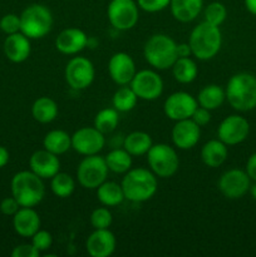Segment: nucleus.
Listing matches in <instances>:
<instances>
[{
    "label": "nucleus",
    "instance_id": "nucleus-1",
    "mask_svg": "<svg viewBox=\"0 0 256 257\" xmlns=\"http://www.w3.org/2000/svg\"><path fill=\"white\" fill-rule=\"evenodd\" d=\"M228 104L237 112H248L256 108V77L241 72L228 79L225 89Z\"/></svg>",
    "mask_w": 256,
    "mask_h": 257
},
{
    "label": "nucleus",
    "instance_id": "nucleus-2",
    "mask_svg": "<svg viewBox=\"0 0 256 257\" xmlns=\"http://www.w3.org/2000/svg\"><path fill=\"white\" fill-rule=\"evenodd\" d=\"M120 186L125 200L136 203L146 202L157 192V176L147 168H131L124 173Z\"/></svg>",
    "mask_w": 256,
    "mask_h": 257
},
{
    "label": "nucleus",
    "instance_id": "nucleus-3",
    "mask_svg": "<svg viewBox=\"0 0 256 257\" xmlns=\"http://www.w3.org/2000/svg\"><path fill=\"white\" fill-rule=\"evenodd\" d=\"M192 55L198 60H210L217 55L222 45V34L220 28L205 22L192 29L188 39Z\"/></svg>",
    "mask_w": 256,
    "mask_h": 257
},
{
    "label": "nucleus",
    "instance_id": "nucleus-4",
    "mask_svg": "<svg viewBox=\"0 0 256 257\" xmlns=\"http://www.w3.org/2000/svg\"><path fill=\"white\" fill-rule=\"evenodd\" d=\"M12 196L22 207H35L43 201L45 186L43 178L33 171H20L12 178Z\"/></svg>",
    "mask_w": 256,
    "mask_h": 257
},
{
    "label": "nucleus",
    "instance_id": "nucleus-5",
    "mask_svg": "<svg viewBox=\"0 0 256 257\" xmlns=\"http://www.w3.org/2000/svg\"><path fill=\"white\" fill-rule=\"evenodd\" d=\"M143 55L148 64L155 69H168L172 68L173 63L178 58L177 43L170 35L158 33L146 42Z\"/></svg>",
    "mask_w": 256,
    "mask_h": 257
},
{
    "label": "nucleus",
    "instance_id": "nucleus-6",
    "mask_svg": "<svg viewBox=\"0 0 256 257\" xmlns=\"http://www.w3.org/2000/svg\"><path fill=\"white\" fill-rule=\"evenodd\" d=\"M53 27L52 12L45 5L32 4L20 14V32L29 39H42Z\"/></svg>",
    "mask_w": 256,
    "mask_h": 257
},
{
    "label": "nucleus",
    "instance_id": "nucleus-7",
    "mask_svg": "<svg viewBox=\"0 0 256 257\" xmlns=\"http://www.w3.org/2000/svg\"><path fill=\"white\" fill-rule=\"evenodd\" d=\"M147 162L151 171L161 178L172 177L180 167L177 152L175 148L166 143L152 145L147 152Z\"/></svg>",
    "mask_w": 256,
    "mask_h": 257
},
{
    "label": "nucleus",
    "instance_id": "nucleus-8",
    "mask_svg": "<svg viewBox=\"0 0 256 257\" xmlns=\"http://www.w3.org/2000/svg\"><path fill=\"white\" fill-rule=\"evenodd\" d=\"M108 166L99 155L85 156L77 168L78 182L87 190H97L108 177Z\"/></svg>",
    "mask_w": 256,
    "mask_h": 257
},
{
    "label": "nucleus",
    "instance_id": "nucleus-9",
    "mask_svg": "<svg viewBox=\"0 0 256 257\" xmlns=\"http://www.w3.org/2000/svg\"><path fill=\"white\" fill-rule=\"evenodd\" d=\"M140 8L135 0H110L107 17L110 25L117 30H130L136 27L140 18Z\"/></svg>",
    "mask_w": 256,
    "mask_h": 257
},
{
    "label": "nucleus",
    "instance_id": "nucleus-10",
    "mask_svg": "<svg viewBox=\"0 0 256 257\" xmlns=\"http://www.w3.org/2000/svg\"><path fill=\"white\" fill-rule=\"evenodd\" d=\"M94 65L85 57L72 58L65 65V80L68 85L75 90H83L90 87L94 80Z\"/></svg>",
    "mask_w": 256,
    "mask_h": 257
},
{
    "label": "nucleus",
    "instance_id": "nucleus-11",
    "mask_svg": "<svg viewBox=\"0 0 256 257\" xmlns=\"http://www.w3.org/2000/svg\"><path fill=\"white\" fill-rule=\"evenodd\" d=\"M130 85L138 99L156 100L163 93L162 78L152 69H143L136 73Z\"/></svg>",
    "mask_w": 256,
    "mask_h": 257
},
{
    "label": "nucleus",
    "instance_id": "nucleus-12",
    "mask_svg": "<svg viewBox=\"0 0 256 257\" xmlns=\"http://www.w3.org/2000/svg\"><path fill=\"white\" fill-rule=\"evenodd\" d=\"M251 186V178L246 171L238 168H231L221 175L217 182L218 191L223 197L228 200H238L248 192Z\"/></svg>",
    "mask_w": 256,
    "mask_h": 257
},
{
    "label": "nucleus",
    "instance_id": "nucleus-13",
    "mask_svg": "<svg viewBox=\"0 0 256 257\" xmlns=\"http://www.w3.org/2000/svg\"><path fill=\"white\" fill-rule=\"evenodd\" d=\"M105 145L102 132L93 127H82L72 136V148L82 156L98 155Z\"/></svg>",
    "mask_w": 256,
    "mask_h": 257
},
{
    "label": "nucleus",
    "instance_id": "nucleus-14",
    "mask_svg": "<svg viewBox=\"0 0 256 257\" xmlns=\"http://www.w3.org/2000/svg\"><path fill=\"white\" fill-rule=\"evenodd\" d=\"M198 107L197 99L187 92H175L168 95L163 104V112L171 120H182L192 117Z\"/></svg>",
    "mask_w": 256,
    "mask_h": 257
},
{
    "label": "nucleus",
    "instance_id": "nucleus-15",
    "mask_svg": "<svg viewBox=\"0 0 256 257\" xmlns=\"http://www.w3.org/2000/svg\"><path fill=\"white\" fill-rule=\"evenodd\" d=\"M250 133V124L245 117L231 114L220 123L217 128L218 140L226 146H236L242 143Z\"/></svg>",
    "mask_w": 256,
    "mask_h": 257
},
{
    "label": "nucleus",
    "instance_id": "nucleus-16",
    "mask_svg": "<svg viewBox=\"0 0 256 257\" xmlns=\"http://www.w3.org/2000/svg\"><path fill=\"white\" fill-rule=\"evenodd\" d=\"M108 73L115 84L128 85L137 73L135 60L124 52L115 53L108 62Z\"/></svg>",
    "mask_w": 256,
    "mask_h": 257
},
{
    "label": "nucleus",
    "instance_id": "nucleus-17",
    "mask_svg": "<svg viewBox=\"0 0 256 257\" xmlns=\"http://www.w3.org/2000/svg\"><path fill=\"white\" fill-rule=\"evenodd\" d=\"M172 142L178 150H191L198 143L201 137V127L191 118L177 120L172 128Z\"/></svg>",
    "mask_w": 256,
    "mask_h": 257
},
{
    "label": "nucleus",
    "instance_id": "nucleus-18",
    "mask_svg": "<svg viewBox=\"0 0 256 257\" xmlns=\"http://www.w3.org/2000/svg\"><path fill=\"white\" fill-rule=\"evenodd\" d=\"M115 246L117 240L108 228L94 230L85 242L87 252L92 257H109L115 251Z\"/></svg>",
    "mask_w": 256,
    "mask_h": 257
},
{
    "label": "nucleus",
    "instance_id": "nucleus-19",
    "mask_svg": "<svg viewBox=\"0 0 256 257\" xmlns=\"http://www.w3.org/2000/svg\"><path fill=\"white\" fill-rule=\"evenodd\" d=\"M29 167L43 180H50L60 171V161L57 155L43 148L30 156Z\"/></svg>",
    "mask_w": 256,
    "mask_h": 257
},
{
    "label": "nucleus",
    "instance_id": "nucleus-20",
    "mask_svg": "<svg viewBox=\"0 0 256 257\" xmlns=\"http://www.w3.org/2000/svg\"><path fill=\"white\" fill-rule=\"evenodd\" d=\"M88 45V37L78 28H67L58 34L55 48L65 55H74L82 52Z\"/></svg>",
    "mask_w": 256,
    "mask_h": 257
},
{
    "label": "nucleus",
    "instance_id": "nucleus-21",
    "mask_svg": "<svg viewBox=\"0 0 256 257\" xmlns=\"http://www.w3.org/2000/svg\"><path fill=\"white\" fill-rule=\"evenodd\" d=\"M3 49H4L5 57L10 62L23 63L29 58L30 52H32V44L27 35L23 34L22 32H18L5 38Z\"/></svg>",
    "mask_w": 256,
    "mask_h": 257
},
{
    "label": "nucleus",
    "instance_id": "nucleus-22",
    "mask_svg": "<svg viewBox=\"0 0 256 257\" xmlns=\"http://www.w3.org/2000/svg\"><path fill=\"white\" fill-rule=\"evenodd\" d=\"M40 216L33 207H20L13 216V227L15 232L22 237H32L40 230Z\"/></svg>",
    "mask_w": 256,
    "mask_h": 257
},
{
    "label": "nucleus",
    "instance_id": "nucleus-23",
    "mask_svg": "<svg viewBox=\"0 0 256 257\" xmlns=\"http://www.w3.org/2000/svg\"><path fill=\"white\" fill-rule=\"evenodd\" d=\"M227 146L220 140H211L201 148V160L207 167L217 168L227 160Z\"/></svg>",
    "mask_w": 256,
    "mask_h": 257
},
{
    "label": "nucleus",
    "instance_id": "nucleus-24",
    "mask_svg": "<svg viewBox=\"0 0 256 257\" xmlns=\"http://www.w3.org/2000/svg\"><path fill=\"white\" fill-rule=\"evenodd\" d=\"M171 13L176 20L190 23L200 15L203 8V0H171Z\"/></svg>",
    "mask_w": 256,
    "mask_h": 257
},
{
    "label": "nucleus",
    "instance_id": "nucleus-25",
    "mask_svg": "<svg viewBox=\"0 0 256 257\" xmlns=\"http://www.w3.org/2000/svg\"><path fill=\"white\" fill-rule=\"evenodd\" d=\"M153 142L152 138L148 133L142 132V131H136V132L130 133L123 138V145L122 147L130 153L131 156H143L147 155L150 148L152 147Z\"/></svg>",
    "mask_w": 256,
    "mask_h": 257
},
{
    "label": "nucleus",
    "instance_id": "nucleus-26",
    "mask_svg": "<svg viewBox=\"0 0 256 257\" xmlns=\"http://www.w3.org/2000/svg\"><path fill=\"white\" fill-rule=\"evenodd\" d=\"M43 147L57 156L64 155L72 148V136L63 130H53L45 135Z\"/></svg>",
    "mask_w": 256,
    "mask_h": 257
},
{
    "label": "nucleus",
    "instance_id": "nucleus-27",
    "mask_svg": "<svg viewBox=\"0 0 256 257\" xmlns=\"http://www.w3.org/2000/svg\"><path fill=\"white\" fill-rule=\"evenodd\" d=\"M197 103L200 107L206 108L208 110H215L223 104L226 99L225 89L217 84L205 85L202 89L198 92Z\"/></svg>",
    "mask_w": 256,
    "mask_h": 257
},
{
    "label": "nucleus",
    "instance_id": "nucleus-28",
    "mask_svg": "<svg viewBox=\"0 0 256 257\" xmlns=\"http://www.w3.org/2000/svg\"><path fill=\"white\" fill-rule=\"evenodd\" d=\"M97 197L98 201L105 207H114L125 200L122 186L113 181H104L97 188Z\"/></svg>",
    "mask_w": 256,
    "mask_h": 257
},
{
    "label": "nucleus",
    "instance_id": "nucleus-29",
    "mask_svg": "<svg viewBox=\"0 0 256 257\" xmlns=\"http://www.w3.org/2000/svg\"><path fill=\"white\" fill-rule=\"evenodd\" d=\"M32 115L37 122L47 124L53 122L58 115V104L49 97H40L33 103Z\"/></svg>",
    "mask_w": 256,
    "mask_h": 257
},
{
    "label": "nucleus",
    "instance_id": "nucleus-30",
    "mask_svg": "<svg viewBox=\"0 0 256 257\" xmlns=\"http://www.w3.org/2000/svg\"><path fill=\"white\" fill-rule=\"evenodd\" d=\"M172 74L181 84H190L197 78L198 67L190 57L177 58L172 65Z\"/></svg>",
    "mask_w": 256,
    "mask_h": 257
},
{
    "label": "nucleus",
    "instance_id": "nucleus-31",
    "mask_svg": "<svg viewBox=\"0 0 256 257\" xmlns=\"http://www.w3.org/2000/svg\"><path fill=\"white\" fill-rule=\"evenodd\" d=\"M108 170L118 175H124L132 168V156L124 148H113L104 156Z\"/></svg>",
    "mask_w": 256,
    "mask_h": 257
},
{
    "label": "nucleus",
    "instance_id": "nucleus-32",
    "mask_svg": "<svg viewBox=\"0 0 256 257\" xmlns=\"http://www.w3.org/2000/svg\"><path fill=\"white\" fill-rule=\"evenodd\" d=\"M138 97L131 85H120L114 92L112 98L113 108L118 110V112H130L137 104Z\"/></svg>",
    "mask_w": 256,
    "mask_h": 257
},
{
    "label": "nucleus",
    "instance_id": "nucleus-33",
    "mask_svg": "<svg viewBox=\"0 0 256 257\" xmlns=\"http://www.w3.org/2000/svg\"><path fill=\"white\" fill-rule=\"evenodd\" d=\"M119 123V112L115 108H104L94 117V127L103 135H109Z\"/></svg>",
    "mask_w": 256,
    "mask_h": 257
},
{
    "label": "nucleus",
    "instance_id": "nucleus-34",
    "mask_svg": "<svg viewBox=\"0 0 256 257\" xmlns=\"http://www.w3.org/2000/svg\"><path fill=\"white\" fill-rule=\"evenodd\" d=\"M50 190L59 198L70 197L75 190L74 178L68 173L59 171L57 175L50 178Z\"/></svg>",
    "mask_w": 256,
    "mask_h": 257
},
{
    "label": "nucleus",
    "instance_id": "nucleus-35",
    "mask_svg": "<svg viewBox=\"0 0 256 257\" xmlns=\"http://www.w3.org/2000/svg\"><path fill=\"white\" fill-rule=\"evenodd\" d=\"M203 17H205V22L220 27L227 18V9L222 3L212 2L203 10Z\"/></svg>",
    "mask_w": 256,
    "mask_h": 257
},
{
    "label": "nucleus",
    "instance_id": "nucleus-36",
    "mask_svg": "<svg viewBox=\"0 0 256 257\" xmlns=\"http://www.w3.org/2000/svg\"><path fill=\"white\" fill-rule=\"evenodd\" d=\"M113 222L112 212L107 207H98L90 215V225L94 230L98 228H109Z\"/></svg>",
    "mask_w": 256,
    "mask_h": 257
},
{
    "label": "nucleus",
    "instance_id": "nucleus-37",
    "mask_svg": "<svg viewBox=\"0 0 256 257\" xmlns=\"http://www.w3.org/2000/svg\"><path fill=\"white\" fill-rule=\"evenodd\" d=\"M30 238H32V243L34 245V247L39 252L49 250L53 245V236L47 230H38Z\"/></svg>",
    "mask_w": 256,
    "mask_h": 257
},
{
    "label": "nucleus",
    "instance_id": "nucleus-38",
    "mask_svg": "<svg viewBox=\"0 0 256 257\" xmlns=\"http://www.w3.org/2000/svg\"><path fill=\"white\" fill-rule=\"evenodd\" d=\"M0 29L7 35L20 32V15L7 14L0 19Z\"/></svg>",
    "mask_w": 256,
    "mask_h": 257
},
{
    "label": "nucleus",
    "instance_id": "nucleus-39",
    "mask_svg": "<svg viewBox=\"0 0 256 257\" xmlns=\"http://www.w3.org/2000/svg\"><path fill=\"white\" fill-rule=\"evenodd\" d=\"M170 2L171 0H137V4L143 12L157 13L170 7Z\"/></svg>",
    "mask_w": 256,
    "mask_h": 257
},
{
    "label": "nucleus",
    "instance_id": "nucleus-40",
    "mask_svg": "<svg viewBox=\"0 0 256 257\" xmlns=\"http://www.w3.org/2000/svg\"><path fill=\"white\" fill-rule=\"evenodd\" d=\"M40 252L34 247L33 243H23L18 245L12 251L13 257H39Z\"/></svg>",
    "mask_w": 256,
    "mask_h": 257
},
{
    "label": "nucleus",
    "instance_id": "nucleus-41",
    "mask_svg": "<svg viewBox=\"0 0 256 257\" xmlns=\"http://www.w3.org/2000/svg\"><path fill=\"white\" fill-rule=\"evenodd\" d=\"M22 207L19 205L15 197H7L0 202V211H2L3 215L5 216H14L18 212V210Z\"/></svg>",
    "mask_w": 256,
    "mask_h": 257
},
{
    "label": "nucleus",
    "instance_id": "nucleus-42",
    "mask_svg": "<svg viewBox=\"0 0 256 257\" xmlns=\"http://www.w3.org/2000/svg\"><path fill=\"white\" fill-rule=\"evenodd\" d=\"M210 112L211 110H208V109H206V108L200 107V105H198V107L195 109V112H193L191 119H192L197 125L203 127V125H206L210 123V120H211V113Z\"/></svg>",
    "mask_w": 256,
    "mask_h": 257
},
{
    "label": "nucleus",
    "instance_id": "nucleus-43",
    "mask_svg": "<svg viewBox=\"0 0 256 257\" xmlns=\"http://www.w3.org/2000/svg\"><path fill=\"white\" fill-rule=\"evenodd\" d=\"M245 171L248 175V177L251 178V181H256V152L248 157L247 162H246Z\"/></svg>",
    "mask_w": 256,
    "mask_h": 257
},
{
    "label": "nucleus",
    "instance_id": "nucleus-44",
    "mask_svg": "<svg viewBox=\"0 0 256 257\" xmlns=\"http://www.w3.org/2000/svg\"><path fill=\"white\" fill-rule=\"evenodd\" d=\"M177 55L178 58H185L192 55V50L188 43H180L177 44Z\"/></svg>",
    "mask_w": 256,
    "mask_h": 257
},
{
    "label": "nucleus",
    "instance_id": "nucleus-45",
    "mask_svg": "<svg viewBox=\"0 0 256 257\" xmlns=\"http://www.w3.org/2000/svg\"><path fill=\"white\" fill-rule=\"evenodd\" d=\"M9 151L7 150L5 147H3V146H0V168L5 167V166L8 165V162H9Z\"/></svg>",
    "mask_w": 256,
    "mask_h": 257
},
{
    "label": "nucleus",
    "instance_id": "nucleus-46",
    "mask_svg": "<svg viewBox=\"0 0 256 257\" xmlns=\"http://www.w3.org/2000/svg\"><path fill=\"white\" fill-rule=\"evenodd\" d=\"M245 7L248 13L256 17V0H245Z\"/></svg>",
    "mask_w": 256,
    "mask_h": 257
},
{
    "label": "nucleus",
    "instance_id": "nucleus-47",
    "mask_svg": "<svg viewBox=\"0 0 256 257\" xmlns=\"http://www.w3.org/2000/svg\"><path fill=\"white\" fill-rule=\"evenodd\" d=\"M248 192H250L251 197L256 201V181H253L252 185L250 186V190H248Z\"/></svg>",
    "mask_w": 256,
    "mask_h": 257
}]
</instances>
